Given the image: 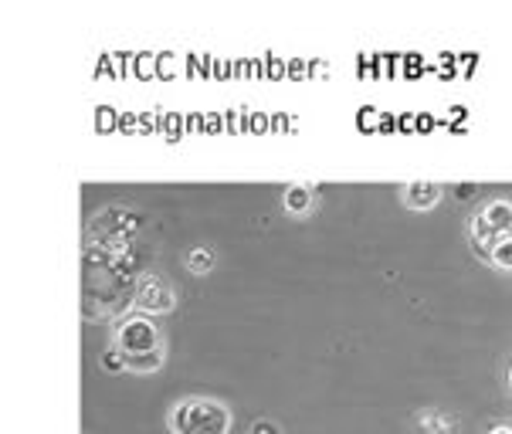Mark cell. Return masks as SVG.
<instances>
[{
    "instance_id": "obj_1",
    "label": "cell",
    "mask_w": 512,
    "mask_h": 434,
    "mask_svg": "<svg viewBox=\"0 0 512 434\" xmlns=\"http://www.w3.org/2000/svg\"><path fill=\"white\" fill-rule=\"evenodd\" d=\"M167 424L173 434H228L231 411L214 397H184L173 404Z\"/></svg>"
},
{
    "instance_id": "obj_2",
    "label": "cell",
    "mask_w": 512,
    "mask_h": 434,
    "mask_svg": "<svg viewBox=\"0 0 512 434\" xmlns=\"http://www.w3.org/2000/svg\"><path fill=\"white\" fill-rule=\"evenodd\" d=\"M472 238L479 241L482 255L489 251L496 241L512 238V204L509 201H492L485 204L472 221Z\"/></svg>"
},
{
    "instance_id": "obj_3",
    "label": "cell",
    "mask_w": 512,
    "mask_h": 434,
    "mask_svg": "<svg viewBox=\"0 0 512 434\" xmlns=\"http://www.w3.org/2000/svg\"><path fill=\"white\" fill-rule=\"evenodd\" d=\"M116 346L126 353V357H140V353H153L163 350L160 346V329L150 316H129L116 333Z\"/></svg>"
},
{
    "instance_id": "obj_4",
    "label": "cell",
    "mask_w": 512,
    "mask_h": 434,
    "mask_svg": "<svg viewBox=\"0 0 512 434\" xmlns=\"http://www.w3.org/2000/svg\"><path fill=\"white\" fill-rule=\"evenodd\" d=\"M133 302L143 312H170L173 302H177V295H173V289L163 279H156V275H143L140 285H136Z\"/></svg>"
},
{
    "instance_id": "obj_5",
    "label": "cell",
    "mask_w": 512,
    "mask_h": 434,
    "mask_svg": "<svg viewBox=\"0 0 512 434\" xmlns=\"http://www.w3.org/2000/svg\"><path fill=\"white\" fill-rule=\"evenodd\" d=\"M438 201H441V184H435V180H411V184H404V204L411 211H431Z\"/></svg>"
},
{
    "instance_id": "obj_6",
    "label": "cell",
    "mask_w": 512,
    "mask_h": 434,
    "mask_svg": "<svg viewBox=\"0 0 512 434\" xmlns=\"http://www.w3.org/2000/svg\"><path fill=\"white\" fill-rule=\"evenodd\" d=\"M282 204H285V211H289V214L302 217V214L312 211L316 194H312L309 184H289V187H285V194H282Z\"/></svg>"
},
{
    "instance_id": "obj_7",
    "label": "cell",
    "mask_w": 512,
    "mask_h": 434,
    "mask_svg": "<svg viewBox=\"0 0 512 434\" xmlns=\"http://www.w3.org/2000/svg\"><path fill=\"white\" fill-rule=\"evenodd\" d=\"M418 428L421 434H458V421L445 411H421Z\"/></svg>"
},
{
    "instance_id": "obj_8",
    "label": "cell",
    "mask_w": 512,
    "mask_h": 434,
    "mask_svg": "<svg viewBox=\"0 0 512 434\" xmlns=\"http://www.w3.org/2000/svg\"><path fill=\"white\" fill-rule=\"evenodd\" d=\"M184 265H187V272H190V275H207L214 265H218V255H214V248H211V245H197V248H190V251H187Z\"/></svg>"
},
{
    "instance_id": "obj_9",
    "label": "cell",
    "mask_w": 512,
    "mask_h": 434,
    "mask_svg": "<svg viewBox=\"0 0 512 434\" xmlns=\"http://www.w3.org/2000/svg\"><path fill=\"white\" fill-rule=\"evenodd\" d=\"M126 367L133 373H153L163 367V350H153V353H140V357H126Z\"/></svg>"
},
{
    "instance_id": "obj_10",
    "label": "cell",
    "mask_w": 512,
    "mask_h": 434,
    "mask_svg": "<svg viewBox=\"0 0 512 434\" xmlns=\"http://www.w3.org/2000/svg\"><path fill=\"white\" fill-rule=\"evenodd\" d=\"M485 258H489L496 268H506V272H512V238H502L496 241L489 251H485Z\"/></svg>"
},
{
    "instance_id": "obj_11",
    "label": "cell",
    "mask_w": 512,
    "mask_h": 434,
    "mask_svg": "<svg viewBox=\"0 0 512 434\" xmlns=\"http://www.w3.org/2000/svg\"><path fill=\"white\" fill-rule=\"evenodd\" d=\"M102 367H106L109 373H116V370H129V367H126V353L119 350V346H112V350L102 353Z\"/></svg>"
},
{
    "instance_id": "obj_12",
    "label": "cell",
    "mask_w": 512,
    "mask_h": 434,
    "mask_svg": "<svg viewBox=\"0 0 512 434\" xmlns=\"http://www.w3.org/2000/svg\"><path fill=\"white\" fill-rule=\"evenodd\" d=\"M251 434H282V428L275 421H255L251 424Z\"/></svg>"
},
{
    "instance_id": "obj_13",
    "label": "cell",
    "mask_w": 512,
    "mask_h": 434,
    "mask_svg": "<svg viewBox=\"0 0 512 434\" xmlns=\"http://www.w3.org/2000/svg\"><path fill=\"white\" fill-rule=\"evenodd\" d=\"M489 434H512V428H509V424H496V428H492Z\"/></svg>"
},
{
    "instance_id": "obj_14",
    "label": "cell",
    "mask_w": 512,
    "mask_h": 434,
    "mask_svg": "<svg viewBox=\"0 0 512 434\" xmlns=\"http://www.w3.org/2000/svg\"><path fill=\"white\" fill-rule=\"evenodd\" d=\"M509 384H512V370H509Z\"/></svg>"
}]
</instances>
